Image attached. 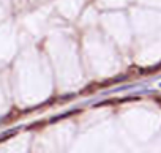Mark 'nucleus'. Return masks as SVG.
<instances>
[{"instance_id":"obj_1","label":"nucleus","mask_w":161,"mask_h":153,"mask_svg":"<svg viewBox=\"0 0 161 153\" xmlns=\"http://www.w3.org/2000/svg\"><path fill=\"white\" fill-rule=\"evenodd\" d=\"M159 87H161V84H159Z\"/></svg>"}]
</instances>
